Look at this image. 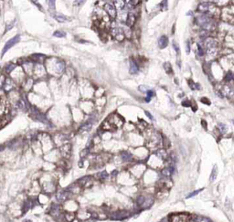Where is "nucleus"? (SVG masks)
I'll list each match as a JSON object with an SVG mask.
<instances>
[{
    "instance_id": "nucleus-19",
    "label": "nucleus",
    "mask_w": 234,
    "mask_h": 222,
    "mask_svg": "<svg viewBox=\"0 0 234 222\" xmlns=\"http://www.w3.org/2000/svg\"><path fill=\"white\" fill-rule=\"evenodd\" d=\"M31 61H33L34 63H42L45 64L46 60L48 59L45 55L43 54H33L29 58Z\"/></svg>"
},
{
    "instance_id": "nucleus-29",
    "label": "nucleus",
    "mask_w": 234,
    "mask_h": 222,
    "mask_svg": "<svg viewBox=\"0 0 234 222\" xmlns=\"http://www.w3.org/2000/svg\"><path fill=\"white\" fill-rule=\"evenodd\" d=\"M218 174H219L218 166L215 164V165L213 166V168H212V170H211V176H210V183H213V182L217 179Z\"/></svg>"
},
{
    "instance_id": "nucleus-48",
    "label": "nucleus",
    "mask_w": 234,
    "mask_h": 222,
    "mask_svg": "<svg viewBox=\"0 0 234 222\" xmlns=\"http://www.w3.org/2000/svg\"><path fill=\"white\" fill-rule=\"evenodd\" d=\"M201 124H202L203 128L207 131V122H206L205 120H201Z\"/></svg>"
},
{
    "instance_id": "nucleus-14",
    "label": "nucleus",
    "mask_w": 234,
    "mask_h": 222,
    "mask_svg": "<svg viewBox=\"0 0 234 222\" xmlns=\"http://www.w3.org/2000/svg\"><path fill=\"white\" fill-rule=\"evenodd\" d=\"M3 91L5 92H10L14 90H17V83L15 82V80L10 78L9 76H7V79H6V81L4 83V86H3Z\"/></svg>"
},
{
    "instance_id": "nucleus-40",
    "label": "nucleus",
    "mask_w": 234,
    "mask_h": 222,
    "mask_svg": "<svg viewBox=\"0 0 234 222\" xmlns=\"http://www.w3.org/2000/svg\"><path fill=\"white\" fill-rule=\"evenodd\" d=\"M48 6L50 10H55V6H56V0H48Z\"/></svg>"
},
{
    "instance_id": "nucleus-5",
    "label": "nucleus",
    "mask_w": 234,
    "mask_h": 222,
    "mask_svg": "<svg viewBox=\"0 0 234 222\" xmlns=\"http://www.w3.org/2000/svg\"><path fill=\"white\" fill-rule=\"evenodd\" d=\"M154 197L150 194H139L136 199V203L140 208H149L154 204Z\"/></svg>"
},
{
    "instance_id": "nucleus-41",
    "label": "nucleus",
    "mask_w": 234,
    "mask_h": 222,
    "mask_svg": "<svg viewBox=\"0 0 234 222\" xmlns=\"http://www.w3.org/2000/svg\"><path fill=\"white\" fill-rule=\"evenodd\" d=\"M86 1H87V0H74L73 5L76 8H81Z\"/></svg>"
},
{
    "instance_id": "nucleus-32",
    "label": "nucleus",
    "mask_w": 234,
    "mask_h": 222,
    "mask_svg": "<svg viewBox=\"0 0 234 222\" xmlns=\"http://www.w3.org/2000/svg\"><path fill=\"white\" fill-rule=\"evenodd\" d=\"M189 86L190 87V89L192 91H196V90H201V86L199 83H196L194 82L192 80H189Z\"/></svg>"
},
{
    "instance_id": "nucleus-35",
    "label": "nucleus",
    "mask_w": 234,
    "mask_h": 222,
    "mask_svg": "<svg viewBox=\"0 0 234 222\" xmlns=\"http://www.w3.org/2000/svg\"><path fill=\"white\" fill-rule=\"evenodd\" d=\"M218 129H219V131H220V133L224 134V133H226L227 131H228V126H227L225 124L220 123V124H218Z\"/></svg>"
},
{
    "instance_id": "nucleus-23",
    "label": "nucleus",
    "mask_w": 234,
    "mask_h": 222,
    "mask_svg": "<svg viewBox=\"0 0 234 222\" xmlns=\"http://www.w3.org/2000/svg\"><path fill=\"white\" fill-rule=\"evenodd\" d=\"M112 3L114 6V8L117 9V11L123 10L126 8V1L125 0H113Z\"/></svg>"
},
{
    "instance_id": "nucleus-10",
    "label": "nucleus",
    "mask_w": 234,
    "mask_h": 222,
    "mask_svg": "<svg viewBox=\"0 0 234 222\" xmlns=\"http://www.w3.org/2000/svg\"><path fill=\"white\" fill-rule=\"evenodd\" d=\"M191 218V216H185L183 213H175L167 216L168 222H188Z\"/></svg>"
},
{
    "instance_id": "nucleus-50",
    "label": "nucleus",
    "mask_w": 234,
    "mask_h": 222,
    "mask_svg": "<svg viewBox=\"0 0 234 222\" xmlns=\"http://www.w3.org/2000/svg\"><path fill=\"white\" fill-rule=\"evenodd\" d=\"M145 114L147 115V117H148L149 119H151V120H154V118H153L152 114H150L149 112H147V111H145Z\"/></svg>"
},
{
    "instance_id": "nucleus-44",
    "label": "nucleus",
    "mask_w": 234,
    "mask_h": 222,
    "mask_svg": "<svg viewBox=\"0 0 234 222\" xmlns=\"http://www.w3.org/2000/svg\"><path fill=\"white\" fill-rule=\"evenodd\" d=\"M200 102H201L202 103L207 104V105H211V101L207 99V97H202V98L200 99Z\"/></svg>"
},
{
    "instance_id": "nucleus-3",
    "label": "nucleus",
    "mask_w": 234,
    "mask_h": 222,
    "mask_svg": "<svg viewBox=\"0 0 234 222\" xmlns=\"http://www.w3.org/2000/svg\"><path fill=\"white\" fill-rule=\"evenodd\" d=\"M203 46L205 48V55L207 56V58L212 60L215 59L219 55L220 44L215 39L211 37L206 38L203 41Z\"/></svg>"
},
{
    "instance_id": "nucleus-6",
    "label": "nucleus",
    "mask_w": 234,
    "mask_h": 222,
    "mask_svg": "<svg viewBox=\"0 0 234 222\" xmlns=\"http://www.w3.org/2000/svg\"><path fill=\"white\" fill-rule=\"evenodd\" d=\"M48 76L45 64L42 63H35L32 78L36 80H43Z\"/></svg>"
},
{
    "instance_id": "nucleus-45",
    "label": "nucleus",
    "mask_w": 234,
    "mask_h": 222,
    "mask_svg": "<svg viewBox=\"0 0 234 222\" xmlns=\"http://www.w3.org/2000/svg\"><path fill=\"white\" fill-rule=\"evenodd\" d=\"M138 89H139V91H140L141 92H145V93H146V92L149 90V89H148V87H147V86H145V85H141V86H139V88H138Z\"/></svg>"
},
{
    "instance_id": "nucleus-53",
    "label": "nucleus",
    "mask_w": 234,
    "mask_h": 222,
    "mask_svg": "<svg viewBox=\"0 0 234 222\" xmlns=\"http://www.w3.org/2000/svg\"><path fill=\"white\" fill-rule=\"evenodd\" d=\"M232 123H233V124H234V120H233V121H232Z\"/></svg>"
},
{
    "instance_id": "nucleus-27",
    "label": "nucleus",
    "mask_w": 234,
    "mask_h": 222,
    "mask_svg": "<svg viewBox=\"0 0 234 222\" xmlns=\"http://www.w3.org/2000/svg\"><path fill=\"white\" fill-rule=\"evenodd\" d=\"M121 27H122L123 32V34H124V36H125V39H132V36H133V30L131 29V27H127L126 25H123V26Z\"/></svg>"
},
{
    "instance_id": "nucleus-26",
    "label": "nucleus",
    "mask_w": 234,
    "mask_h": 222,
    "mask_svg": "<svg viewBox=\"0 0 234 222\" xmlns=\"http://www.w3.org/2000/svg\"><path fill=\"white\" fill-rule=\"evenodd\" d=\"M54 14L55 15H52L53 18H55L60 23H65V22L70 21V18L63 14H61V13H54Z\"/></svg>"
},
{
    "instance_id": "nucleus-22",
    "label": "nucleus",
    "mask_w": 234,
    "mask_h": 222,
    "mask_svg": "<svg viewBox=\"0 0 234 222\" xmlns=\"http://www.w3.org/2000/svg\"><path fill=\"white\" fill-rule=\"evenodd\" d=\"M221 91H222L224 96L228 97L229 99H233L234 98V89L231 86L226 84V85H224L222 87Z\"/></svg>"
},
{
    "instance_id": "nucleus-8",
    "label": "nucleus",
    "mask_w": 234,
    "mask_h": 222,
    "mask_svg": "<svg viewBox=\"0 0 234 222\" xmlns=\"http://www.w3.org/2000/svg\"><path fill=\"white\" fill-rule=\"evenodd\" d=\"M106 120L112 124V126L114 128V130L121 128L124 124L123 119L117 114H112Z\"/></svg>"
},
{
    "instance_id": "nucleus-1",
    "label": "nucleus",
    "mask_w": 234,
    "mask_h": 222,
    "mask_svg": "<svg viewBox=\"0 0 234 222\" xmlns=\"http://www.w3.org/2000/svg\"><path fill=\"white\" fill-rule=\"evenodd\" d=\"M45 67L47 72L50 76H61L66 71V64L65 61L59 58H48L45 61Z\"/></svg>"
},
{
    "instance_id": "nucleus-2",
    "label": "nucleus",
    "mask_w": 234,
    "mask_h": 222,
    "mask_svg": "<svg viewBox=\"0 0 234 222\" xmlns=\"http://www.w3.org/2000/svg\"><path fill=\"white\" fill-rule=\"evenodd\" d=\"M196 24L202 30L211 32L215 29V21L211 14L209 13H197L195 17Z\"/></svg>"
},
{
    "instance_id": "nucleus-30",
    "label": "nucleus",
    "mask_w": 234,
    "mask_h": 222,
    "mask_svg": "<svg viewBox=\"0 0 234 222\" xmlns=\"http://www.w3.org/2000/svg\"><path fill=\"white\" fill-rule=\"evenodd\" d=\"M197 53L198 57H203L205 56V48L203 46V43H197Z\"/></svg>"
},
{
    "instance_id": "nucleus-21",
    "label": "nucleus",
    "mask_w": 234,
    "mask_h": 222,
    "mask_svg": "<svg viewBox=\"0 0 234 222\" xmlns=\"http://www.w3.org/2000/svg\"><path fill=\"white\" fill-rule=\"evenodd\" d=\"M76 217H78L81 220H86V219L92 217V212H90L89 210H86V209L85 210L80 209L76 213Z\"/></svg>"
},
{
    "instance_id": "nucleus-17",
    "label": "nucleus",
    "mask_w": 234,
    "mask_h": 222,
    "mask_svg": "<svg viewBox=\"0 0 234 222\" xmlns=\"http://www.w3.org/2000/svg\"><path fill=\"white\" fill-rule=\"evenodd\" d=\"M136 20H137L136 14L133 11H129L125 25L129 27H131V29H133V27H135V25H136Z\"/></svg>"
},
{
    "instance_id": "nucleus-25",
    "label": "nucleus",
    "mask_w": 234,
    "mask_h": 222,
    "mask_svg": "<svg viewBox=\"0 0 234 222\" xmlns=\"http://www.w3.org/2000/svg\"><path fill=\"white\" fill-rule=\"evenodd\" d=\"M168 41H169V39H168V38H167V36L162 35V36L158 39V47H159L160 48H167V45H168Z\"/></svg>"
},
{
    "instance_id": "nucleus-13",
    "label": "nucleus",
    "mask_w": 234,
    "mask_h": 222,
    "mask_svg": "<svg viewBox=\"0 0 234 222\" xmlns=\"http://www.w3.org/2000/svg\"><path fill=\"white\" fill-rule=\"evenodd\" d=\"M34 83L35 80L32 77H26V79L21 83V89L24 92H30L34 88Z\"/></svg>"
},
{
    "instance_id": "nucleus-49",
    "label": "nucleus",
    "mask_w": 234,
    "mask_h": 222,
    "mask_svg": "<svg viewBox=\"0 0 234 222\" xmlns=\"http://www.w3.org/2000/svg\"><path fill=\"white\" fill-rule=\"evenodd\" d=\"M190 49H191L190 43L188 41V42H187V53H188V54H189V52H190Z\"/></svg>"
},
{
    "instance_id": "nucleus-24",
    "label": "nucleus",
    "mask_w": 234,
    "mask_h": 222,
    "mask_svg": "<svg viewBox=\"0 0 234 222\" xmlns=\"http://www.w3.org/2000/svg\"><path fill=\"white\" fill-rule=\"evenodd\" d=\"M17 65H16V64H14V63H8V64H6L4 67H3V73L4 74H6L7 76H9L10 75V73L16 69V67H17Z\"/></svg>"
},
{
    "instance_id": "nucleus-51",
    "label": "nucleus",
    "mask_w": 234,
    "mask_h": 222,
    "mask_svg": "<svg viewBox=\"0 0 234 222\" xmlns=\"http://www.w3.org/2000/svg\"><path fill=\"white\" fill-rule=\"evenodd\" d=\"M13 26H14V22H12V24H9V25L7 27V30H6V31H8V30H11L12 27H13Z\"/></svg>"
},
{
    "instance_id": "nucleus-34",
    "label": "nucleus",
    "mask_w": 234,
    "mask_h": 222,
    "mask_svg": "<svg viewBox=\"0 0 234 222\" xmlns=\"http://www.w3.org/2000/svg\"><path fill=\"white\" fill-rule=\"evenodd\" d=\"M224 80H225L227 83H229V82H230V81L234 80V74H233V72H231V71H228V72L225 74Z\"/></svg>"
},
{
    "instance_id": "nucleus-7",
    "label": "nucleus",
    "mask_w": 234,
    "mask_h": 222,
    "mask_svg": "<svg viewBox=\"0 0 234 222\" xmlns=\"http://www.w3.org/2000/svg\"><path fill=\"white\" fill-rule=\"evenodd\" d=\"M216 8V6L213 2L211 1H205V2H201L198 5L197 7V11L198 13H209L211 14L213 13V10Z\"/></svg>"
},
{
    "instance_id": "nucleus-28",
    "label": "nucleus",
    "mask_w": 234,
    "mask_h": 222,
    "mask_svg": "<svg viewBox=\"0 0 234 222\" xmlns=\"http://www.w3.org/2000/svg\"><path fill=\"white\" fill-rule=\"evenodd\" d=\"M160 175L163 178H171V177L173 176L172 172L170 171V169L167 167V166H164V167L160 170Z\"/></svg>"
},
{
    "instance_id": "nucleus-20",
    "label": "nucleus",
    "mask_w": 234,
    "mask_h": 222,
    "mask_svg": "<svg viewBox=\"0 0 234 222\" xmlns=\"http://www.w3.org/2000/svg\"><path fill=\"white\" fill-rule=\"evenodd\" d=\"M128 10L126 9H123V10H121V11H118L117 13V17H116V21L118 23H121L123 25H125V22H126V19H127V17H128Z\"/></svg>"
},
{
    "instance_id": "nucleus-16",
    "label": "nucleus",
    "mask_w": 234,
    "mask_h": 222,
    "mask_svg": "<svg viewBox=\"0 0 234 222\" xmlns=\"http://www.w3.org/2000/svg\"><path fill=\"white\" fill-rule=\"evenodd\" d=\"M139 70H140V66H139L138 61L133 58L130 59L129 60V72L135 75L139 72Z\"/></svg>"
},
{
    "instance_id": "nucleus-12",
    "label": "nucleus",
    "mask_w": 234,
    "mask_h": 222,
    "mask_svg": "<svg viewBox=\"0 0 234 222\" xmlns=\"http://www.w3.org/2000/svg\"><path fill=\"white\" fill-rule=\"evenodd\" d=\"M19 41H20V35H16L15 37L11 38L10 39H8V40L6 42L5 46H4V48H3V49H2L1 57H3L4 54H6L11 48H13L15 45H17Z\"/></svg>"
},
{
    "instance_id": "nucleus-37",
    "label": "nucleus",
    "mask_w": 234,
    "mask_h": 222,
    "mask_svg": "<svg viewBox=\"0 0 234 222\" xmlns=\"http://www.w3.org/2000/svg\"><path fill=\"white\" fill-rule=\"evenodd\" d=\"M164 69L167 74H172L173 73V68L170 64V62H166L164 63Z\"/></svg>"
},
{
    "instance_id": "nucleus-31",
    "label": "nucleus",
    "mask_w": 234,
    "mask_h": 222,
    "mask_svg": "<svg viewBox=\"0 0 234 222\" xmlns=\"http://www.w3.org/2000/svg\"><path fill=\"white\" fill-rule=\"evenodd\" d=\"M114 39L116 40V41H118V42H123V41L125 39V36H124V34H123V32L122 27H120L119 32L116 34V36L114 38Z\"/></svg>"
},
{
    "instance_id": "nucleus-46",
    "label": "nucleus",
    "mask_w": 234,
    "mask_h": 222,
    "mask_svg": "<svg viewBox=\"0 0 234 222\" xmlns=\"http://www.w3.org/2000/svg\"><path fill=\"white\" fill-rule=\"evenodd\" d=\"M225 208L227 209H230L231 208V202L229 201V199H226V201H225Z\"/></svg>"
},
{
    "instance_id": "nucleus-39",
    "label": "nucleus",
    "mask_w": 234,
    "mask_h": 222,
    "mask_svg": "<svg viewBox=\"0 0 234 222\" xmlns=\"http://www.w3.org/2000/svg\"><path fill=\"white\" fill-rule=\"evenodd\" d=\"M39 202H41L42 204H44V203H46L48 200V194H40L39 195Z\"/></svg>"
},
{
    "instance_id": "nucleus-4",
    "label": "nucleus",
    "mask_w": 234,
    "mask_h": 222,
    "mask_svg": "<svg viewBox=\"0 0 234 222\" xmlns=\"http://www.w3.org/2000/svg\"><path fill=\"white\" fill-rule=\"evenodd\" d=\"M38 140L39 141L40 145H41V147H42V150L44 153H49L50 151H52L55 145H54V142L52 140V138H51L48 134L47 133H40L38 135Z\"/></svg>"
},
{
    "instance_id": "nucleus-18",
    "label": "nucleus",
    "mask_w": 234,
    "mask_h": 222,
    "mask_svg": "<svg viewBox=\"0 0 234 222\" xmlns=\"http://www.w3.org/2000/svg\"><path fill=\"white\" fill-rule=\"evenodd\" d=\"M71 146L69 143L64 144L63 145H61L60 147V153H61V156L64 157V158H68L70 155V150Z\"/></svg>"
},
{
    "instance_id": "nucleus-52",
    "label": "nucleus",
    "mask_w": 234,
    "mask_h": 222,
    "mask_svg": "<svg viewBox=\"0 0 234 222\" xmlns=\"http://www.w3.org/2000/svg\"><path fill=\"white\" fill-rule=\"evenodd\" d=\"M106 1H113V0H106Z\"/></svg>"
},
{
    "instance_id": "nucleus-9",
    "label": "nucleus",
    "mask_w": 234,
    "mask_h": 222,
    "mask_svg": "<svg viewBox=\"0 0 234 222\" xmlns=\"http://www.w3.org/2000/svg\"><path fill=\"white\" fill-rule=\"evenodd\" d=\"M145 169H146V167L144 164H136L131 166V168H130V173H131L136 178H139L145 174Z\"/></svg>"
},
{
    "instance_id": "nucleus-11",
    "label": "nucleus",
    "mask_w": 234,
    "mask_h": 222,
    "mask_svg": "<svg viewBox=\"0 0 234 222\" xmlns=\"http://www.w3.org/2000/svg\"><path fill=\"white\" fill-rule=\"evenodd\" d=\"M102 9L103 11H105L113 20H115L116 19V17H117V9L114 8V6L113 5V3L111 2H106L105 3V5H103L102 7Z\"/></svg>"
},
{
    "instance_id": "nucleus-42",
    "label": "nucleus",
    "mask_w": 234,
    "mask_h": 222,
    "mask_svg": "<svg viewBox=\"0 0 234 222\" xmlns=\"http://www.w3.org/2000/svg\"><path fill=\"white\" fill-rule=\"evenodd\" d=\"M172 45H173V48H174L176 53L178 55V54L180 53V48H179V46H178V43L176 42V41H173V44H172Z\"/></svg>"
},
{
    "instance_id": "nucleus-33",
    "label": "nucleus",
    "mask_w": 234,
    "mask_h": 222,
    "mask_svg": "<svg viewBox=\"0 0 234 222\" xmlns=\"http://www.w3.org/2000/svg\"><path fill=\"white\" fill-rule=\"evenodd\" d=\"M154 95H155L154 91H153V90H148V91L146 92V97L145 98V102H149L151 101V99H152Z\"/></svg>"
},
{
    "instance_id": "nucleus-15",
    "label": "nucleus",
    "mask_w": 234,
    "mask_h": 222,
    "mask_svg": "<svg viewBox=\"0 0 234 222\" xmlns=\"http://www.w3.org/2000/svg\"><path fill=\"white\" fill-rule=\"evenodd\" d=\"M63 210H66L67 212H74L76 210H78V203L74 200L71 199H67L66 201L63 202Z\"/></svg>"
},
{
    "instance_id": "nucleus-36",
    "label": "nucleus",
    "mask_w": 234,
    "mask_h": 222,
    "mask_svg": "<svg viewBox=\"0 0 234 222\" xmlns=\"http://www.w3.org/2000/svg\"><path fill=\"white\" fill-rule=\"evenodd\" d=\"M204 190V188H199V189H198V190H194V191H192V192H190L189 195L186 197V199H191V198H194V197H196L197 195H198V194L200 193V192H202Z\"/></svg>"
},
{
    "instance_id": "nucleus-38",
    "label": "nucleus",
    "mask_w": 234,
    "mask_h": 222,
    "mask_svg": "<svg viewBox=\"0 0 234 222\" xmlns=\"http://www.w3.org/2000/svg\"><path fill=\"white\" fill-rule=\"evenodd\" d=\"M53 36L56 38H65L66 37V33L62 30H56L53 32Z\"/></svg>"
},
{
    "instance_id": "nucleus-47",
    "label": "nucleus",
    "mask_w": 234,
    "mask_h": 222,
    "mask_svg": "<svg viewBox=\"0 0 234 222\" xmlns=\"http://www.w3.org/2000/svg\"><path fill=\"white\" fill-rule=\"evenodd\" d=\"M182 105L185 106V107H190L191 106V102L189 100H185V101L182 102Z\"/></svg>"
},
{
    "instance_id": "nucleus-43",
    "label": "nucleus",
    "mask_w": 234,
    "mask_h": 222,
    "mask_svg": "<svg viewBox=\"0 0 234 222\" xmlns=\"http://www.w3.org/2000/svg\"><path fill=\"white\" fill-rule=\"evenodd\" d=\"M160 8L162 9V10H166V9H167V0H163V1L160 3Z\"/></svg>"
}]
</instances>
